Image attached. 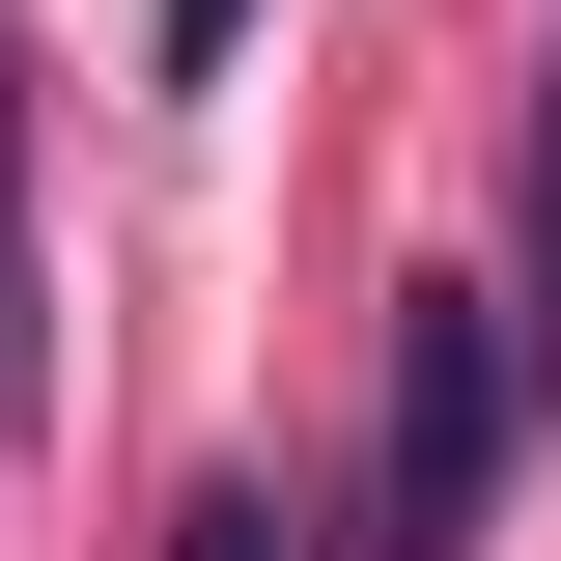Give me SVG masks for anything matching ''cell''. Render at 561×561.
I'll return each instance as SVG.
<instances>
[{
    "label": "cell",
    "mask_w": 561,
    "mask_h": 561,
    "mask_svg": "<svg viewBox=\"0 0 561 561\" xmlns=\"http://www.w3.org/2000/svg\"><path fill=\"white\" fill-rule=\"evenodd\" d=\"M505 337H534V393H561V84H534V280H505Z\"/></svg>",
    "instance_id": "4"
},
{
    "label": "cell",
    "mask_w": 561,
    "mask_h": 561,
    "mask_svg": "<svg viewBox=\"0 0 561 561\" xmlns=\"http://www.w3.org/2000/svg\"><path fill=\"white\" fill-rule=\"evenodd\" d=\"M169 561H309V505H280V478H197V505H169Z\"/></svg>",
    "instance_id": "3"
},
{
    "label": "cell",
    "mask_w": 561,
    "mask_h": 561,
    "mask_svg": "<svg viewBox=\"0 0 561 561\" xmlns=\"http://www.w3.org/2000/svg\"><path fill=\"white\" fill-rule=\"evenodd\" d=\"M57 393V337H28V84H0V421Z\"/></svg>",
    "instance_id": "2"
},
{
    "label": "cell",
    "mask_w": 561,
    "mask_h": 561,
    "mask_svg": "<svg viewBox=\"0 0 561 561\" xmlns=\"http://www.w3.org/2000/svg\"><path fill=\"white\" fill-rule=\"evenodd\" d=\"M225 28H253V0H140V57H169V84H197V57H225Z\"/></svg>",
    "instance_id": "5"
},
{
    "label": "cell",
    "mask_w": 561,
    "mask_h": 561,
    "mask_svg": "<svg viewBox=\"0 0 561 561\" xmlns=\"http://www.w3.org/2000/svg\"><path fill=\"white\" fill-rule=\"evenodd\" d=\"M505 421H534V337H505V280H393V534L365 561H478V505H505Z\"/></svg>",
    "instance_id": "1"
}]
</instances>
